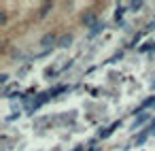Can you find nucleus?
Here are the masks:
<instances>
[{
  "label": "nucleus",
  "instance_id": "5701e85b",
  "mask_svg": "<svg viewBox=\"0 0 155 151\" xmlns=\"http://www.w3.org/2000/svg\"><path fill=\"white\" fill-rule=\"evenodd\" d=\"M151 89H153V92H155V81H153V83H151Z\"/></svg>",
  "mask_w": 155,
  "mask_h": 151
},
{
  "label": "nucleus",
  "instance_id": "4468645a",
  "mask_svg": "<svg viewBox=\"0 0 155 151\" xmlns=\"http://www.w3.org/2000/svg\"><path fill=\"white\" fill-rule=\"evenodd\" d=\"M66 89H68L66 85H58V87L49 89V94H51V98H53V96H58V94H62V92H66Z\"/></svg>",
  "mask_w": 155,
  "mask_h": 151
},
{
  "label": "nucleus",
  "instance_id": "2eb2a0df",
  "mask_svg": "<svg viewBox=\"0 0 155 151\" xmlns=\"http://www.w3.org/2000/svg\"><path fill=\"white\" fill-rule=\"evenodd\" d=\"M28 70H30V62H26V64H24V66H21V68L17 70V77H24V75H26Z\"/></svg>",
  "mask_w": 155,
  "mask_h": 151
},
{
  "label": "nucleus",
  "instance_id": "4be33fe9",
  "mask_svg": "<svg viewBox=\"0 0 155 151\" xmlns=\"http://www.w3.org/2000/svg\"><path fill=\"white\" fill-rule=\"evenodd\" d=\"M87 151H102L100 147H87Z\"/></svg>",
  "mask_w": 155,
  "mask_h": 151
},
{
  "label": "nucleus",
  "instance_id": "f8f14e48",
  "mask_svg": "<svg viewBox=\"0 0 155 151\" xmlns=\"http://www.w3.org/2000/svg\"><path fill=\"white\" fill-rule=\"evenodd\" d=\"M49 11H53V2L43 5V7H41V11H38V15H41V17H47V15H49Z\"/></svg>",
  "mask_w": 155,
  "mask_h": 151
},
{
  "label": "nucleus",
  "instance_id": "7ed1b4c3",
  "mask_svg": "<svg viewBox=\"0 0 155 151\" xmlns=\"http://www.w3.org/2000/svg\"><path fill=\"white\" fill-rule=\"evenodd\" d=\"M119 126H121V119H119V121H113L108 128H100V130H98V138H102V140H104V138H108V136H110Z\"/></svg>",
  "mask_w": 155,
  "mask_h": 151
},
{
  "label": "nucleus",
  "instance_id": "f257e3e1",
  "mask_svg": "<svg viewBox=\"0 0 155 151\" xmlns=\"http://www.w3.org/2000/svg\"><path fill=\"white\" fill-rule=\"evenodd\" d=\"M151 134H155V130H151L149 126H147L144 130H140V132H138V134L134 136V143H136V147H140V145H144V143H147V138H149Z\"/></svg>",
  "mask_w": 155,
  "mask_h": 151
},
{
  "label": "nucleus",
  "instance_id": "412c9836",
  "mask_svg": "<svg viewBox=\"0 0 155 151\" xmlns=\"http://www.w3.org/2000/svg\"><path fill=\"white\" fill-rule=\"evenodd\" d=\"M149 128H151V130H155V117H153V119L149 121Z\"/></svg>",
  "mask_w": 155,
  "mask_h": 151
},
{
  "label": "nucleus",
  "instance_id": "b1692460",
  "mask_svg": "<svg viewBox=\"0 0 155 151\" xmlns=\"http://www.w3.org/2000/svg\"><path fill=\"white\" fill-rule=\"evenodd\" d=\"M153 55H155V51H153Z\"/></svg>",
  "mask_w": 155,
  "mask_h": 151
},
{
  "label": "nucleus",
  "instance_id": "ddd939ff",
  "mask_svg": "<svg viewBox=\"0 0 155 151\" xmlns=\"http://www.w3.org/2000/svg\"><path fill=\"white\" fill-rule=\"evenodd\" d=\"M142 7H144L142 0H136V2H130V5H127V9H130V11H134V13H136V11H140Z\"/></svg>",
  "mask_w": 155,
  "mask_h": 151
},
{
  "label": "nucleus",
  "instance_id": "39448f33",
  "mask_svg": "<svg viewBox=\"0 0 155 151\" xmlns=\"http://www.w3.org/2000/svg\"><path fill=\"white\" fill-rule=\"evenodd\" d=\"M147 109H155V96H149V98H144V100L140 102V106L134 111V115H136V113L140 115V113H144Z\"/></svg>",
  "mask_w": 155,
  "mask_h": 151
},
{
  "label": "nucleus",
  "instance_id": "423d86ee",
  "mask_svg": "<svg viewBox=\"0 0 155 151\" xmlns=\"http://www.w3.org/2000/svg\"><path fill=\"white\" fill-rule=\"evenodd\" d=\"M15 94H19V85H17V83H9V85L2 89V98H13Z\"/></svg>",
  "mask_w": 155,
  "mask_h": 151
},
{
  "label": "nucleus",
  "instance_id": "a211bd4d",
  "mask_svg": "<svg viewBox=\"0 0 155 151\" xmlns=\"http://www.w3.org/2000/svg\"><path fill=\"white\" fill-rule=\"evenodd\" d=\"M0 24H2V26L7 24V13H5V11H2V13H0Z\"/></svg>",
  "mask_w": 155,
  "mask_h": 151
},
{
  "label": "nucleus",
  "instance_id": "6ab92c4d",
  "mask_svg": "<svg viewBox=\"0 0 155 151\" xmlns=\"http://www.w3.org/2000/svg\"><path fill=\"white\" fill-rule=\"evenodd\" d=\"M147 30H155V17L149 22V26H147Z\"/></svg>",
  "mask_w": 155,
  "mask_h": 151
},
{
  "label": "nucleus",
  "instance_id": "f03ea898",
  "mask_svg": "<svg viewBox=\"0 0 155 151\" xmlns=\"http://www.w3.org/2000/svg\"><path fill=\"white\" fill-rule=\"evenodd\" d=\"M41 45L49 51L53 45H58V36H55L53 32H47V34H43V36H41Z\"/></svg>",
  "mask_w": 155,
  "mask_h": 151
},
{
  "label": "nucleus",
  "instance_id": "20e7f679",
  "mask_svg": "<svg viewBox=\"0 0 155 151\" xmlns=\"http://www.w3.org/2000/svg\"><path fill=\"white\" fill-rule=\"evenodd\" d=\"M70 45H72V34H70V32H64V34L58 36V45H55V47H60V49H68Z\"/></svg>",
  "mask_w": 155,
  "mask_h": 151
},
{
  "label": "nucleus",
  "instance_id": "f3484780",
  "mask_svg": "<svg viewBox=\"0 0 155 151\" xmlns=\"http://www.w3.org/2000/svg\"><path fill=\"white\" fill-rule=\"evenodd\" d=\"M140 36H142V34H136V36H134V39H132V43H130V47H136V43H138V41H140Z\"/></svg>",
  "mask_w": 155,
  "mask_h": 151
},
{
  "label": "nucleus",
  "instance_id": "9d476101",
  "mask_svg": "<svg viewBox=\"0 0 155 151\" xmlns=\"http://www.w3.org/2000/svg\"><path fill=\"white\" fill-rule=\"evenodd\" d=\"M104 28H106V24L98 19V22H96V24H94V26L89 28V36H94V34H98V32H100V30H104Z\"/></svg>",
  "mask_w": 155,
  "mask_h": 151
},
{
  "label": "nucleus",
  "instance_id": "1a4fd4ad",
  "mask_svg": "<svg viewBox=\"0 0 155 151\" xmlns=\"http://www.w3.org/2000/svg\"><path fill=\"white\" fill-rule=\"evenodd\" d=\"M125 11H127L125 5H117V9H115V22H117V24H123V15H125Z\"/></svg>",
  "mask_w": 155,
  "mask_h": 151
},
{
  "label": "nucleus",
  "instance_id": "6e6552de",
  "mask_svg": "<svg viewBox=\"0 0 155 151\" xmlns=\"http://www.w3.org/2000/svg\"><path fill=\"white\" fill-rule=\"evenodd\" d=\"M149 117H151L149 113H140V115H136V119H134V123H132V130H138L142 123H147V121H149Z\"/></svg>",
  "mask_w": 155,
  "mask_h": 151
},
{
  "label": "nucleus",
  "instance_id": "9b49d317",
  "mask_svg": "<svg viewBox=\"0 0 155 151\" xmlns=\"http://www.w3.org/2000/svg\"><path fill=\"white\" fill-rule=\"evenodd\" d=\"M138 51H140V53H147V51H155V41H147V43H142V45L138 47Z\"/></svg>",
  "mask_w": 155,
  "mask_h": 151
},
{
  "label": "nucleus",
  "instance_id": "dca6fc26",
  "mask_svg": "<svg viewBox=\"0 0 155 151\" xmlns=\"http://www.w3.org/2000/svg\"><path fill=\"white\" fill-rule=\"evenodd\" d=\"M0 83H2L5 87L9 85V72H2V75H0Z\"/></svg>",
  "mask_w": 155,
  "mask_h": 151
},
{
  "label": "nucleus",
  "instance_id": "aec40b11",
  "mask_svg": "<svg viewBox=\"0 0 155 151\" xmlns=\"http://www.w3.org/2000/svg\"><path fill=\"white\" fill-rule=\"evenodd\" d=\"M72 151H87V149H85V147H83V145H79V147H74V149H72Z\"/></svg>",
  "mask_w": 155,
  "mask_h": 151
},
{
  "label": "nucleus",
  "instance_id": "0eeeda50",
  "mask_svg": "<svg viewBox=\"0 0 155 151\" xmlns=\"http://www.w3.org/2000/svg\"><path fill=\"white\" fill-rule=\"evenodd\" d=\"M96 22H98V19L94 17V13H91V11H87V13H83V15H81V24H83V26H87V28H91Z\"/></svg>",
  "mask_w": 155,
  "mask_h": 151
}]
</instances>
